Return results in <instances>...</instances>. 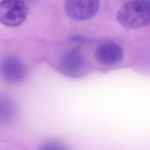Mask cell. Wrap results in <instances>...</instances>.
<instances>
[{"label": "cell", "mask_w": 150, "mask_h": 150, "mask_svg": "<svg viewBox=\"0 0 150 150\" xmlns=\"http://www.w3.org/2000/svg\"><path fill=\"white\" fill-rule=\"evenodd\" d=\"M117 20L123 27L138 29L149 25L150 1L134 0L124 3L117 13Z\"/></svg>", "instance_id": "obj_1"}, {"label": "cell", "mask_w": 150, "mask_h": 150, "mask_svg": "<svg viewBox=\"0 0 150 150\" xmlns=\"http://www.w3.org/2000/svg\"><path fill=\"white\" fill-rule=\"evenodd\" d=\"M28 14L26 4L22 1L9 0L0 2V22L9 27L21 25Z\"/></svg>", "instance_id": "obj_2"}, {"label": "cell", "mask_w": 150, "mask_h": 150, "mask_svg": "<svg viewBox=\"0 0 150 150\" xmlns=\"http://www.w3.org/2000/svg\"><path fill=\"white\" fill-rule=\"evenodd\" d=\"M100 2L95 0L64 2V9L67 15L76 21H86L94 17L99 10Z\"/></svg>", "instance_id": "obj_3"}, {"label": "cell", "mask_w": 150, "mask_h": 150, "mask_svg": "<svg viewBox=\"0 0 150 150\" xmlns=\"http://www.w3.org/2000/svg\"><path fill=\"white\" fill-rule=\"evenodd\" d=\"M26 67L18 57L9 56L4 58L0 62V74L6 82L17 84L25 80Z\"/></svg>", "instance_id": "obj_4"}, {"label": "cell", "mask_w": 150, "mask_h": 150, "mask_svg": "<svg viewBox=\"0 0 150 150\" xmlns=\"http://www.w3.org/2000/svg\"><path fill=\"white\" fill-rule=\"evenodd\" d=\"M59 66L64 74L76 77L83 73L87 63L84 56L80 52L76 50H70L61 56Z\"/></svg>", "instance_id": "obj_5"}, {"label": "cell", "mask_w": 150, "mask_h": 150, "mask_svg": "<svg viewBox=\"0 0 150 150\" xmlns=\"http://www.w3.org/2000/svg\"><path fill=\"white\" fill-rule=\"evenodd\" d=\"M124 52L122 47L115 42H108L100 44L95 52L96 59L105 65H114L122 59Z\"/></svg>", "instance_id": "obj_6"}, {"label": "cell", "mask_w": 150, "mask_h": 150, "mask_svg": "<svg viewBox=\"0 0 150 150\" xmlns=\"http://www.w3.org/2000/svg\"><path fill=\"white\" fill-rule=\"evenodd\" d=\"M16 112L13 100L8 95L0 94V125L9 122Z\"/></svg>", "instance_id": "obj_7"}, {"label": "cell", "mask_w": 150, "mask_h": 150, "mask_svg": "<svg viewBox=\"0 0 150 150\" xmlns=\"http://www.w3.org/2000/svg\"><path fill=\"white\" fill-rule=\"evenodd\" d=\"M39 150H67L66 146L60 141L49 140L40 146Z\"/></svg>", "instance_id": "obj_8"}, {"label": "cell", "mask_w": 150, "mask_h": 150, "mask_svg": "<svg viewBox=\"0 0 150 150\" xmlns=\"http://www.w3.org/2000/svg\"><path fill=\"white\" fill-rule=\"evenodd\" d=\"M0 150H1V149H0Z\"/></svg>", "instance_id": "obj_9"}]
</instances>
